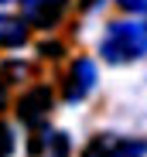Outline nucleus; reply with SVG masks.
<instances>
[{"instance_id":"obj_1","label":"nucleus","mask_w":147,"mask_h":157,"mask_svg":"<svg viewBox=\"0 0 147 157\" xmlns=\"http://www.w3.org/2000/svg\"><path fill=\"white\" fill-rule=\"evenodd\" d=\"M99 55L110 65H130L147 55V28L137 21H113L99 38Z\"/></svg>"},{"instance_id":"obj_2","label":"nucleus","mask_w":147,"mask_h":157,"mask_svg":"<svg viewBox=\"0 0 147 157\" xmlns=\"http://www.w3.org/2000/svg\"><path fill=\"white\" fill-rule=\"evenodd\" d=\"M82 157H147V140H130L120 133H99L89 140Z\"/></svg>"},{"instance_id":"obj_3","label":"nucleus","mask_w":147,"mask_h":157,"mask_svg":"<svg viewBox=\"0 0 147 157\" xmlns=\"http://www.w3.org/2000/svg\"><path fill=\"white\" fill-rule=\"evenodd\" d=\"M48 113H52V89H44V86H34L28 96H21L17 102V116L24 126H41L48 120Z\"/></svg>"},{"instance_id":"obj_4","label":"nucleus","mask_w":147,"mask_h":157,"mask_svg":"<svg viewBox=\"0 0 147 157\" xmlns=\"http://www.w3.org/2000/svg\"><path fill=\"white\" fill-rule=\"evenodd\" d=\"M92 89H96V65H92L89 58H79L75 65L68 68V78H65V99H68V102H79V99H86Z\"/></svg>"},{"instance_id":"obj_5","label":"nucleus","mask_w":147,"mask_h":157,"mask_svg":"<svg viewBox=\"0 0 147 157\" xmlns=\"http://www.w3.org/2000/svg\"><path fill=\"white\" fill-rule=\"evenodd\" d=\"M68 7V0H24V21L34 28H55Z\"/></svg>"},{"instance_id":"obj_6","label":"nucleus","mask_w":147,"mask_h":157,"mask_svg":"<svg viewBox=\"0 0 147 157\" xmlns=\"http://www.w3.org/2000/svg\"><path fill=\"white\" fill-rule=\"evenodd\" d=\"M28 44V24H21L10 14H0V48H21Z\"/></svg>"},{"instance_id":"obj_7","label":"nucleus","mask_w":147,"mask_h":157,"mask_svg":"<svg viewBox=\"0 0 147 157\" xmlns=\"http://www.w3.org/2000/svg\"><path fill=\"white\" fill-rule=\"evenodd\" d=\"M68 137L62 130H44V133L34 140V154L41 150V157H68Z\"/></svg>"},{"instance_id":"obj_8","label":"nucleus","mask_w":147,"mask_h":157,"mask_svg":"<svg viewBox=\"0 0 147 157\" xmlns=\"http://www.w3.org/2000/svg\"><path fill=\"white\" fill-rule=\"evenodd\" d=\"M0 157H14V130L0 123Z\"/></svg>"},{"instance_id":"obj_9","label":"nucleus","mask_w":147,"mask_h":157,"mask_svg":"<svg viewBox=\"0 0 147 157\" xmlns=\"http://www.w3.org/2000/svg\"><path fill=\"white\" fill-rule=\"evenodd\" d=\"M127 10H147V0H120Z\"/></svg>"},{"instance_id":"obj_10","label":"nucleus","mask_w":147,"mask_h":157,"mask_svg":"<svg viewBox=\"0 0 147 157\" xmlns=\"http://www.w3.org/2000/svg\"><path fill=\"white\" fill-rule=\"evenodd\" d=\"M4 102H7V92H4V86H0V109H4Z\"/></svg>"},{"instance_id":"obj_11","label":"nucleus","mask_w":147,"mask_h":157,"mask_svg":"<svg viewBox=\"0 0 147 157\" xmlns=\"http://www.w3.org/2000/svg\"><path fill=\"white\" fill-rule=\"evenodd\" d=\"M0 4H10V0H0Z\"/></svg>"},{"instance_id":"obj_12","label":"nucleus","mask_w":147,"mask_h":157,"mask_svg":"<svg viewBox=\"0 0 147 157\" xmlns=\"http://www.w3.org/2000/svg\"><path fill=\"white\" fill-rule=\"evenodd\" d=\"M144 28H147V24H144Z\"/></svg>"}]
</instances>
